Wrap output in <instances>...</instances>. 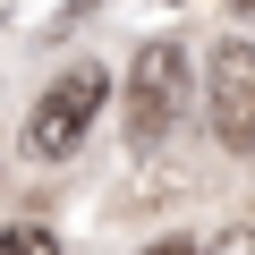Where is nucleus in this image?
<instances>
[{
	"label": "nucleus",
	"mask_w": 255,
	"mask_h": 255,
	"mask_svg": "<svg viewBox=\"0 0 255 255\" xmlns=\"http://www.w3.org/2000/svg\"><path fill=\"white\" fill-rule=\"evenodd\" d=\"M102 102H111V77H102L94 60L60 68V77L43 85V102L26 111V153H34V162H68V153L85 145V128L102 119Z\"/></svg>",
	"instance_id": "f257e3e1"
},
{
	"label": "nucleus",
	"mask_w": 255,
	"mask_h": 255,
	"mask_svg": "<svg viewBox=\"0 0 255 255\" xmlns=\"http://www.w3.org/2000/svg\"><path fill=\"white\" fill-rule=\"evenodd\" d=\"M204 119L221 153H255V43H213L204 60Z\"/></svg>",
	"instance_id": "f03ea898"
},
{
	"label": "nucleus",
	"mask_w": 255,
	"mask_h": 255,
	"mask_svg": "<svg viewBox=\"0 0 255 255\" xmlns=\"http://www.w3.org/2000/svg\"><path fill=\"white\" fill-rule=\"evenodd\" d=\"M187 111V51L179 43H136V60H128V128L153 145L162 128H179Z\"/></svg>",
	"instance_id": "7ed1b4c3"
},
{
	"label": "nucleus",
	"mask_w": 255,
	"mask_h": 255,
	"mask_svg": "<svg viewBox=\"0 0 255 255\" xmlns=\"http://www.w3.org/2000/svg\"><path fill=\"white\" fill-rule=\"evenodd\" d=\"M0 255H60V238L34 230V221H9V230H0Z\"/></svg>",
	"instance_id": "20e7f679"
},
{
	"label": "nucleus",
	"mask_w": 255,
	"mask_h": 255,
	"mask_svg": "<svg viewBox=\"0 0 255 255\" xmlns=\"http://www.w3.org/2000/svg\"><path fill=\"white\" fill-rule=\"evenodd\" d=\"M213 255H255V238H247V230H230V238H221Z\"/></svg>",
	"instance_id": "39448f33"
},
{
	"label": "nucleus",
	"mask_w": 255,
	"mask_h": 255,
	"mask_svg": "<svg viewBox=\"0 0 255 255\" xmlns=\"http://www.w3.org/2000/svg\"><path fill=\"white\" fill-rule=\"evenodd\" d=\"M145 255H204V247H187V238H162V247H145Z\"/></svg>",
	"instance_id": "423d86ee"
}]
</instances>
